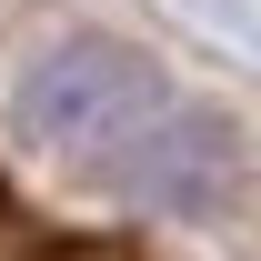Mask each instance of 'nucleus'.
I'll return each mask as SVG.
<instances>
[{"mask_svg":"<svg viewBox=\"0 0 261 261\" xmlns=\"http://www.w3.org/2000/svg\"><path fill=\"white\" fill-rule=\"evenodd\" d=\"M91 181L121 211H151V221H211V211L241 201V130L211 100H161L91 161Z\"/></svg>","mask_w":261,"mask_h":261,"instance_id":"1","label":"nucleus"},{"mask_svg":"<svg viewBox=\"0 0 261 261\" xmlns=\"http://www.w3.org/2000/svg\"><path fill=\"white\" fill-rule=\"evenodd\" d=\"M161 70L141 61L130 40H50L31 70H20V91H10V130L40 141V151H70V161H100L111 141H121L141 111H161Z\"/></svg>","mask_w":261,"mask_h":261,"instance_id":"2","label":"nucleus"}]
</instances>
